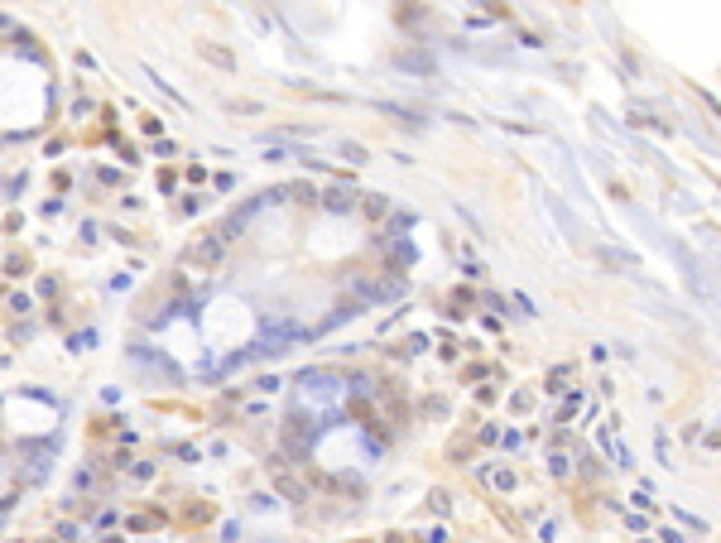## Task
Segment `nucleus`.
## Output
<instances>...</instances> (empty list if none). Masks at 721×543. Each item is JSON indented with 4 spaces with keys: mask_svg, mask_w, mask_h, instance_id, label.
<instances>
[{
    "mask_svg": "<svg viewBox=\"0 0 721 543\" xmlns=\"http://www.w3.org/2000/svg\"><path fill=\"white\" fill-rule=\"evenodd\" d=\"M385 211H389V207H385V198H380V193H371V198H366V216H385Z\"/></svg>",
    "mask_w": 721,
    "mask_h": 543,
    "instance_id": "5",
    "label": "nucleus"
},
{
    "mask_svg": "<svg viewBox=\"0 0 721 543\" xmlns=\"http://www.w3.org/2000/svg\"><path fill=\"white\" fill-rule=\"evenodd\" d=\"M221 255H226V236H207V241L198 246V260H202V265H221Z\"/></svg>",
    "mask_w": 721,
    "mask_h": 543,
    "instance_id": "1",
    "label": "nucleus"
},
{
    "mask_svg": "<svg viewBox=\"0 0 721 543\" xmlns=\"http://www.w3.org/2000/svg\"><path fill=\"white\" fill-rule=\"evenodd\" d=\"M202 53H207V58H212V63H221V68H231V53H226V48H212V43H207V48H202Z\"/></svg>",
    "mask_w": 721,
    "mask_h": 543,
    "instance_id": "6",
    "label": "nucleus"
},
{
    "mask_svg": "<svg viewBox=\"0 0 721 543\" xmlns=\"http://www.w3.org/2000/svg\"><path fill=\"white\" fill-rule=\"evenodd\" d=\"M394 63H399V68H419V73H428V68H433V63H428L424 53H399Z\"/></svg>",
    "mask_w": 721,
    "mask_h": 543,
    "instance_id": "2",
    "label": "nucleus"
},
{
    "mask_svg": "<svg viewBox=\"0 0 721 543\" xmlns=\"http://www.w3.org/2000/svg\"><path fill=\"white\" fill-rule=\"evenodd\" d=\"M327 207H332V211H346V207H351V193H341V188H337V193H327Z\"/></svg>",
    "mask_w": 721,
    "mask_h": 543,
    "instance_id": "4",
    "label": "nucleus"
},
{
    "mask_svg": "<svg viewBox=\"0 0 721 543\" xmlns=\"http://www.w3.org/2000/svg\"><path fill=\"white\" fill-rule=\"evenodd\" d=\"M279 496H284V500H303V486H298V481H289V476H279Z\"/></svg>",
    "mask_w": 721,
    "mask_h": 543,
    "instance_id": "3",
    "label": "nucleus"
}]
</instances>
